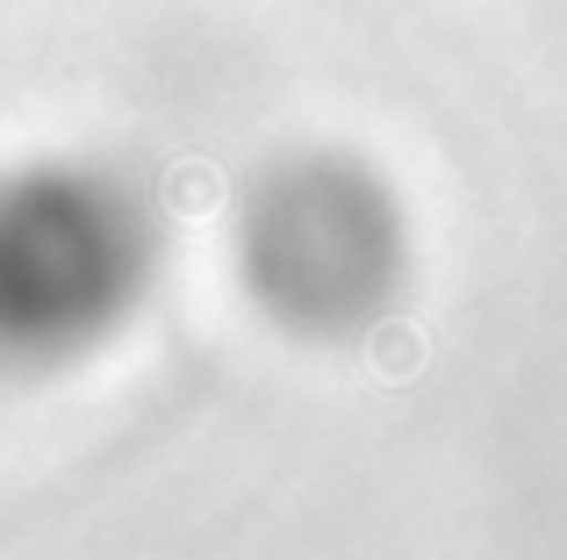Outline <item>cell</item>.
Listing matches in <instances>:
<instances>
[{"label": "cell", "instance_id": "cell-1", "mask_svg": "<svg viewBox=\"0 0 567 560\" xmlns=\"http://www.w3.org/2000/svg\"><path fill=\"white\" fill-rule=\"evenodd\" d=\"M144 224L109 180L29 173L0 180V345L58 352L130 309Z\"/></svg>", "mask_w": 567, "mask_h": 560}, {"label": "cell", "instance_id": "cell-2", "mask_svg": "<svg viewBox=\"0 0 567 560\" xmlns=\"http://www.w3.org/2000/svg\"><path fill=\"white\" fill-rule=\"evenodd\" d=\"M395 216L360 173L302 166L266 187L245 230L251 288L309 331H352L395 288Z\"/></svg>", "mask_w": 567, "mask_h": 560}]
</instances>
